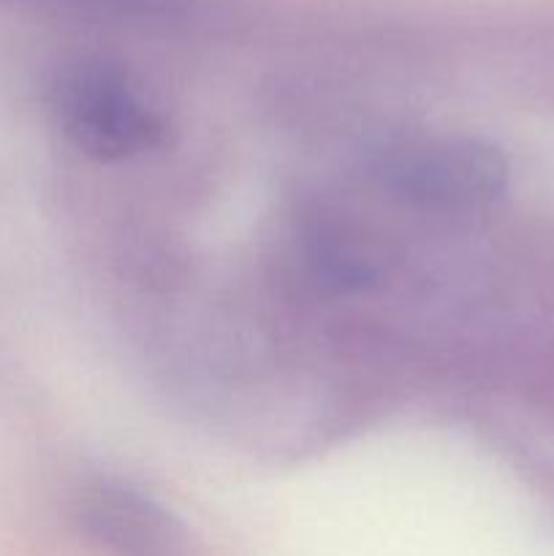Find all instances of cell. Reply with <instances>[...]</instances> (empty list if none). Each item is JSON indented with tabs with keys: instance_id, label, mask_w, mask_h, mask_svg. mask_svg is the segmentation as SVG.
I'll use <instances>...</instances> for the list:
<instances>
[{
	"instance_id": "7a4b0ae2",
	"label": "cell",
	"mask_w": 554,
	"mask_h": 556,
	"mask_svg": "<svg viewBox=\"0 0 554 556\" xmlns=\"http://www.w3.org/2000/svg\"><path fill=\"white\" fill-rule=\"evenodd\" d=\"M389 182L418 210L478 215L503 199L508 161L483 139L440 136L405 147L389 163Z\"/></svg>"
},
{
	"instance_id": "6da1fadb",
	"label": "cell",
	"mask_w": 554,
	"mask_h": 556,
	"mask_svg": "<svg viewBox=\"0 0 554 556\" xmlns=\"http://www.w3.org/2000/svg\"><path fill=\"white\" fill-rule=\"evenodd\" d=\"M49 106L65 139L96 161H125L163 139V119L123 68L103 60L65 65Z\"/></svg>"
},
{
	"instance_id": "3957f363",
	"label": "cell",
	"mask_w": 554,
	"mask_h": 556,
	"mask_svg": "<svg viewBox=\"0 0 554 556\" xmlns=\"http://www.w3.org/2000/svg\"><path fill=\"white\" fill-rule=\"evenodd\" d=\"M79 535L106 556H190L182 525L163 505L119 483H92L74 500Z\"/></svg>"
}]
</instances>
